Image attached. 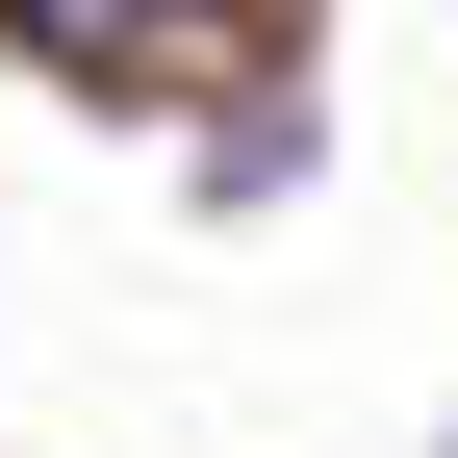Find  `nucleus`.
I'll list each match as a JSON object with an SVG mask.
<instances>
[{"instance_id": "nucleus-1", "label": "nucleus", "mask_w": 458, "mask_h": 458, "mask_svg": "<svg viewBox=\"0 0 458 458\" xmlns=\"http://www.w3.org/2000/svg\"><path fill=\"white\" fill-rule=\"evenodd\" d=\"M128 26H204V0H128Z\"/></svg>"}]
</instances>
